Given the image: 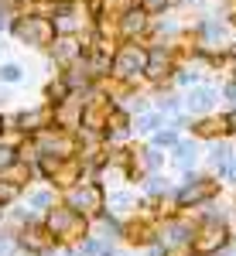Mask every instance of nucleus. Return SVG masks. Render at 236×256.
Listing matches in <instances>:
<instances>
[{"instance_id":"16","label":"nucleus","mask_w":236,"mask_h":256,"mask_svg":"<svg viewBox=\"0 0 236 256\" xmlns=\"http://www.w3.org/2000/svg\"><path fill=\"white\" fill-rule=\"evenodd\" d=\"M195 160H198V144L195 140H181V144H175V164L181 168V171H188Z\"/></svg>"},{"instance_id":"18","label":"nucleus","mask_w":236,"mask_h":256,"mask_svg":"<svg viewBox=\"0 0 236 256\" xmlns=\"http://www.w3.org/2000/svg\"><path fill=\"white\" fill-rule=\"evenodd\" d=\"M21 242H24L28 250H35V253H45V250L52 246V236H48L45 229H28V232L21 236Z\"/></svg>"},{"instance_id":"10","label":"nucleus","mask_w":236,"mask_h":256,"mask_svg":"<svg viewBox=\"0 0 236 256\" xmlns=\"http://www.w3.org/2000/svg\"><path fill=\"white\" fill-rule=\"evenodd\" d=\"M216 99H219V89L216 86H205V82H198V86H192L188 89V96H185V110L192 113V116H202V113H209L212 106H216Z\"/></svg>"},{"instance_id":"30","label":"nucleus","mask_w":236,"mask_h":256,"mask_svg":"<svg viewBox=\"0 0 236 256\" xmlns=\"http://www.w3.org/2000/svg\"><path fill=\"white\" fill-rule=\"evenodd\" d=\"M157 110H161V113H171V116H175L178 110H181V102H178V96H161V99H157Z\"/></svg>"},{"instance_id":"1","label":"nucleus","mask_w":236,"mask_h":256,"mask_svg":"<svg viewBox=\"0 0 236 256\" xmlns=\"http://www.w3.org/2000/svg\"><path fill=\"white\" fill-rule=\"evenodd\" d=\"M11 34L28 44V48H52L59 31H55V20L52 14H41V10H31V14H18L11 20Z\"/></svg>"},{"instance_id":"31","label":"nucleus","mask_w":236,"mask_h":256,"mask_svg":"<svg viewBox=\"0 0 236 256\" xmlns=\"http://www.w3.org/2000/svg\"><path fill=\"white\" fill-rule=\"evenodd\" d=\"M18 198V184L14 181H4L0 184V205H7V202H14Z\"/></svg>"},{"instance_id":"26","label":"nucleus","mask_w":236,"mask_h":256,"mask_svg":"<svg viewBox=\"0 0 236 256\" xmlns=\"http://www.w3.org/2000/svg\"><path fill=\"white\" fill-rule=\"evenodd\" d=\"M14 18H18V14H14L11 0H0V31H11V20Z\"/></svg>"},{"instance_id":"13","label":"nucleus","mask_w":236,"mask_h":256,"mask_svg":"<svg viewBox=\"0 0 236 256\" xmlns=\"http://www.w3.org/2000/svg\"><path fill=\"white\" fill-rule=\"evenodd\" d=\"M198 38H202L205 48H219L222 41L229 38V24L219 18H202L198 20Z\"/></svg>"},{"instance_id":"38","label":"nucleus","mask_w":236,"mask_h":256,"mask_svg":"<svg viewBox=\"0 0 236 256\" xmlns=\"http://www.w3.org/2000/svg\"><path fill=\"white\" fill-rule=\"evenodd\" d=\"M226 174H229V181H236V160L229 164V168H226Z\"/></svg>"},{"instance_id":"2","label":"nucleus","mask_w":236,"mask_h":256,"mask_svg":"<svg viewBox=\"0 0 236 256\" xmlns=\"http://www.w3.org/2000/svg\"><path fill=\"white\" fill-rule=\"evenodd\" d=\"M147 72V44L140 41H123L117 52H113V62H110V76L120 82H134L137 76Z\"/></svg>"},{"instance_id":"36","label":"nucleus","mask_w":236,"mask_h":256,"mask_svg":"<svg viewBox=\"0 0 236 256\" xmlns=\"http://www.w3.org/2000/svg\"><path fill=\"white\" fill-rule=\"evenodd\" d=\"M222 123H226V130H236V110H229V113L222 116Z\"/></svg>"},{"instance_id":"34","label":"nucleus","mask_w":236,"mask_h":256,"mask_svg":"<svg viewBox=\"0 0 236 256\" xmlns=\"http://www.w3.org/2000/svg\"><path fill=\"white\" fill-rule=\"evenodd\" d=\"M82 253H103V239H89V242L82 246Z\"/></svg>"},{"instance_id":"33","label":"nucleus","mask_w":236,"mask_h":256,"mask_svg":"<svg viewBox=\"0 0 236 256\" xmlns=\"http://www.w3.org/2000/svg\"><path fill=\"white\" fill-rule=\"evenodd\" d=\"M157 164H161V154H157V147L144 150V168H157Z\"/></svg>"},{"instance_id":"6","label":"nucleus","mask_w":236,"mask_h":256,"mask_svg":"<svg viewBox=\"0 0 236 256\" xmlns=\"http://www.w3.org/2000/svg\"><path fill=\"white\" fill-rule=\"evenodd\" d=\"M147 31H151V14L140 7V0H137V4L117 20V34H120V41H140Z\"/></svg>"},{"instance_id":"22","label":"nucleus","mask_w":236,"mask_h":256,"mask_svg":"<svg viewBox=\"0 0 236 256\" xmlns=\"http://www.w3.org/2000/svg\"><path fill=\"white\" fill-rule=\"evenodd\" d=\"M106 126L117 130V134H127V130H130V116H127V110L113 106V113H110V123H106Z\"/></svg>"},{"instance_id":"11","label":"nucleus","mask_w":236,"mask_h":256,"mask_svg":"<svg viewBox=\"0 0 236 256\" xmlns=\"http://www.w3.org/2000/svg\"><path fill=\"white\" fill-rule=\"evenodd\" d=\"M222 242H226V232H222V226H219V222H205V226L198 229L195 236H192V250H195L198 256H209V253H216Z\"/></svg>"},{"instance_id":"32","label":"nucleus","mask_w":236,"mask_h":256,"mask_svg":"<svg viewBox=\"0 0 236 256\" xmlns=\"http://www.w3.org/2000/svg\"><path fill=\"white\" fill-rule=\"evenodd\" d=\"M31 205H35V208H48V205H52V192H35V195H31Z\"/></svg>"},{"instance_id":"3","label":"nucleus","mask_w":236,"mask_h":256,"mask_svg":"<svg viewBox=\"0 0 236 256\" xmlns=\"http://www.w3.org/2000/svg\"><path fill=\"white\" fill-rule=\"evenodd\" d=\"M113 99L103 96V92H96V96L82 99V130L86 134H99V130H106V123H110V113H113Z\"/></svg>"},{"instance_id":"41","label":"nucleus","mask_w":236,"mask_h":256,"mask_svg":"<svg viewBox=\"0 0 236 256\" xmlns=\"http://www.w3.org/2000/svg\"><path fill=\"white\" fill-rule=\"evenodd\" d=\"M0 130H4V116H0Z\"/></svg>"},{"instance_id":"24","label":"nucleus","mask_w":236,"mask_h":256,"mask_svg":"<svg viewBox=\"0 0 236 256\" xmlns=\"http://www.w3.org/2000/svg\"><path fill=\"white\" fill-rule=\"evenodd\" d=\"M226 123L222 120H202V123H195V134L198 137H212V134H219Z\"/></svg>"},{"instance_id":"14","label":"nucleus","mask_w":236,"mask_h":256,"mask_svg":"<svg viewBox=\"0 0 236 256\" xmlns=\"http://www.w3.org/2000/svg\"><path fill=\"white\" fill-rule=\"evenodd\" d=\"M216 195V181H202V178H188V184L178 192V202L181 205H198L205 198Z\"/></svg>"},{"instance_id":"21","label":"nucleus","mask_w":236,"mask_h":256,"mask_svg":"<svg viewBox=\"0 0 236 256\" xmlns=\"http://www.w3.org/2000/svg\"><path fill=\"white\" fill-rule=\"evenodd\" d=\"M161 123H164V113H144L137 120V134H157Z\"/></svg>"},{"instance_id":"17","label":"nucleus","mask_w":236,"mask_h":256,"mask_svg":"<svg viewBox=\"0 0 236 256\" xmlns=\"http://www.w3.org/2000/svg\"><path fill=\"white\" fill-rule=\"evenodd\" d=\"M161 239H164L168 246H181V242H192V229L181 226V222H168L164 232H161Z\"/></svg>"},{"instance_id":"40","label":"nucleus","mask_w":236,"mask_h":256,"mask_svg":"<svg viewBox=\"0 0 236 256\" xmlns=\"http://www.w3.org/2000/svg\"><path fill=\"white\" fill-rule=\"evenodd\" d=\"M181 4H202V0H181Z\"/></svg>"},{"instance_id":"9","label":"nucleus","mask_w":236,"mask_h":256,"mask_svg":"<svg viewBox=\"0 0 236 256\" xmlns=\"http://www.w3.org/2000/svg\"><path fill=\"white\" fill-rule=\"evenodd\" d=\"M175 72V52H171V44H154V48H147V79H164V76H171Z\"/></svg>"},{"instance_id":"28","label":"nucleus","mask_w":236,"mask_h":256,"mask_svg":"<svg viewBox=\"0 0 236 256\" xmlns=\"http://www.w3.org/2000/svg\"><path fill=\"white\" fill-rule=\"evenodd\" d=\"M14 160H18V150H14L11 144H0V171H7Z\"/></svg>"},{"instance_id":"19","label":"nucleus","mask_w":236,"mask_h":256,"mask_svg":"<svg viewBox=\"0 0 236 256\" xmlns=\"http://www.w3.org/2000/svg\"><path fill=\"white\" fill-rule=\"evenodd\" d=\"M209 164L216 168L219 174H226V168H229V144H212V150H209Z\"/></svg>"},{"instance_id":"23","label":"nucleus","mask_w":236,"mask_h":256,"mask_svg":"<svg viewBox=\"0 0 236 256\" xmlns=\"http://www.w3.org/2000/svg\"><path fill=\"white\" fill-rule=\"evenodd\" d=\"M175 86H181V89L198 86V72H195V68H178V72H175Z\"/></svg>"},{"instance_id":"25","label":"nucleus","mask_w":236,"mask_h":256,"mask_svg":"<svg viewBox=\"0 0 236 256\" xmlns=\"http://www.w3.org/2000/svg\"><path fill=\"white\" fill-rule=\"evenodd\" d=\"M178 144V130L175 126H171V130H157L154 134V147L157 150H161V147H175Z\"/></svg>"},{"instance_id":"42","label":"nucleus","mask_w":236,"mask_h":256,"mask_svg":"<svg viewBox=\"0 0 236 256\" xmlns=\"http://www.w3.org/2000/svg\"><path fill=\"white\" fill-rule=\"evenodd\" d=\"M0 55H4V44H0Z\"/></svg>"},{"instance_id":"4","label":"nucleus","mask_w":236,"mask_h":256,"mask_svg":"<svg viewBox=\"0 0 236 256\" xmlns=\"http://www.w3.org/2000/svg\"><path fill=\"white\" fill-rule=\"evenodd\" d=\"M48 232L59 239H79L86 232V216L76 212L72 205L69 208H52L48 212Z\"/></svg>"},{"instance_id":"39","label":"nucleus","mask_w":236,"mask_h":256,"mask_svg":"<svg viewBox=\"0 0 236 256\" xmlns=\"http://www.w3.org/2000/svg\"><path fill=\"white\" fill-rule=\"evenodd\" d=\"M99 256H120V253H110V250H106V253H99Z\"/></svg>"},{"instance_id":"35","label":"nucleus","mask_w":236,"mask_h":256,"mask_svg":"<svg viewBox=\"0 0 236 256\" xmlns=\"http://www.w3.org/2000/svg\"><path fill=\"white\" fill-rule=\"evenodd\" d=\"M222 96H226V99H236V79L222 86Z\"/></svg>"},{"instance_id":"20","label":"nucleus","mask_w":236,"mask_h":256,"mask_svg":"<svg viewBox=\"0 0 236 256\" xmlns=\"http://www.w3.org/2000/svg\"><path fill=\"white\" fill-rule=\"evenodd\" d=\"M24 79V68H21L18 62H0V82H7V86H14V82Z\"/></svg>"},{"instance_id":"12","label":"nucleus","mask_w":236,"mask_h":256,"mask_svg":"<svg viewBox=\"0 0 236 256\" xmlns=\"http://www.w3.org/2000/svg\"><path fill=\"white\" fill-rule=\"evenodd\" d=\"M55 120V106L48 102V106H38V110H24V113H18V130H24V134H38V130H45L48 123Z\"/></svg>"},{"instance_id":"37","label":"nucleus","mask_w":236,"mask_h":256,"mask_svg":"<svg viewBox=\"0 0 236 256\" xmlns=\"http://www.w3.org/2000/svg\"><path fill=\"white\" fill-rule=\"evenodd\" d=\"M147 188H151V192H154V195H157V192H164V188H168V184H164V181H161V178H154V181H151V184H147Z\"/></svg>"},{"instance_id":"27","label":"nucleus","mask_w":236,"mask_h":256,"mask_svg":"<svg viewBox=\"0 0 236 256\" xmlns=\"http://www.w3.org/2000/svg\"><path fill=\"white\" fill-rule=\"evenodd\" d=\"M24 178H31V168H28V164H18V160H14V164L7 168V181H14V184H18V181H24Z\"/></svg>"},{"instance_id":"7","label":"nucleus","mask_w":236,"mask_h":256,"mask_svg":"<svg viewBox=\"0 0 236 256\" xmlns=\"http://www.w3.org/2000/svg\"><path fill=\"white\" fill-rule=\"evenodd\" d=\"M82 55H86V44H82L79 34H59L55 44H52V58L59 62L62 68H72L76 62H82Z\"/></svg>"},{"instance_id":"5","label":"nucleus","mask_w":236,"mask_h":256,"mask_svg":"<svg viewBox=\"0 0 236 256\" xmlns=\"http://www.w3.org/2000/svg\"><path fill=\"white\" fill-rule=\"evenodd\" d=\"M35 150H38V154H55V158H76V137L65 134V126L38 130V137H35Z\"/></svg>"},{"instance_id":"29","label":"nucleus","mask_w":236,"mask_h":256,"mask_svg":"<svg viewBox=\"0 0 236 256\" xmlns=\"http://www.w3.org/2000/svg\"><path fill=\"white\" fill-rule=\"evenodd\" d=\"M110 205H113L117 212H123V208L134 205V195H130V192H117V195H110Z\"/></svg>"},{"instance_id":"15","label":"nucleus","mask_w":236,"mask_h":256,"mask_svg":"<svg viewBox=\"0 0 236 256\" xmlns=\"http://www.w3.org/2000/svg\"><path fill=\"white\" fill-rule=\"evenodd\" d=\"M55 123L59 126H79L82 123V99L76 92L69 99H62V102H55Z\"/></svg>"},{"instance_id":"8","label":"nucleus","mask_w":236,"mask_h":256,"mask_svg":"<svg viewBox=\"0 0 236 256\" xmlns=\"http://www.w3.org/2000/svg\"><path fill=\"white\" fill-rule=\"evenodd\" d=\"M69 205L82 212V216H99L103 208V188L99 184H82V188H72L69 192Z\"/></svg>"}]
</instances>
